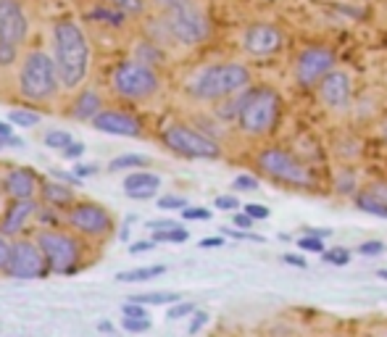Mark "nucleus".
Wrapping results in <instances>:
<instances>
[{"label": "nucleus", "mask_w": 387, "mask_h": 337, "mask_svg": "<svg viewBox=\"0 0 387 337\" xmlns=\"http://www.w3.org/2000/svg\"><path fill=\"white\" fill-rule=\"evenodd\" d=\"M158 187H161V179L151 172H135V174H129L124 179V190H127L129 198H135V200H145V198H153L158 193Z\"/></svg>", "instance_id": "obj_18"}, {"label": "nucleus", "mask_w": 387, "mask_h": 337, "mask_svg": "<svg viewBox=\"0 0 387 337\" xmlns=\"http://www.w3.org/2000/svg\"><path fill=\"white\" fill-rule=\"evenodd\" d=\"M87 19H93V22H103L108 27H121L124 24V13L116 11V8H108V6H100L95 11H90Z\"/></svg>", "instance_id": "obj_24"}, {"label": "nucleus", "mask_w": 387, "mask_h": 337, "mask_svg": "<svg viewBox=\"0 0 387 337\" xmlns=\"http://www.w3.org/2000/svg\"><path fill=\"white\" fill-rule=\"evenodd\" d=\"M156 6H161L163 11H172V8H179V6H187V3H193V0H153Z\"/></svg>", "instance_id": "obj_46"}, {"label": "nucleus", "mask_w": 387, "mask_h": 337, "mask_svg": "<svg viewBox=\"0 0 387 337\" xmlns=\"http://www.w3.org/2000/svg\"><path fill=\"white\" fill-rule=\"evenodd\" d=\"M58 90V69L55 58H50L43 50H32L24 58L22 71H19V92L27 100H48Z\"/></svg>", "instance_id": "obj_4"}, {"label": "nucleus", "mask_w": 387, "mask_h": 337, "mask_svg": "<svg viewBox=\"0 0 387 337\" xmlns=\"http://www.w3.org/2000/svg\"><path fill=\"white\" fill-rule=\"evenodd\" d=\"M166 29H169V34L177 43L198 45L208 34V22H205V16L201 13V8L195 6L193 0L187 6L166 11Z\"/></svg>", "instance_id": "obj_7"}, {"label": "nucleus", "mask_w": 387, "mask_h": 337, "mask_svg": "<svg viewBox=\"0 0 387 337\" xmlns=\"http://www.w3.org/2000/svg\"><path fill=\"white\" fill-rule=\"evenodd\" d=\"M8 121H11L13 127H34V124H40V114L16 109V111H11V114H8Z\"/></svg>", "instance_id": "obj_29"}, {"label": "nucleus", "mask_w": 387, "mask_h": 337, "mask_svg": "<svg viewBox=\"0 0 387 337\" xmlns=\"http://www.w3.org/2000/svg\"><path fill=\"white\" fill-rule=\"evenodd\" d=\"M69 224L76 227L85 235H93V238H100V235H108L111 232V216L103 206H95V203H79L74 206V211L69 214Z\"/></svg>", "instance_id": "obj_13"}, {"label": "nucleus", "mask_w": 387, "mask_h": 337, "mask_svg": "<svg viewBox=\"0 0 387 337\" xmlns=\"http://www.w3.org/2000/svg\"><path fill=\"white\" fill-rule=\"evenodd\" d=\"M37 245L43 248L48 269H53L58 274L72 272L79 261V245L74 238H69L64 232H43L37 238Z\"/></svg>", "instance_id": "obj_10"}, {"label": "nucleus", "mask_w": 387, "mask_h": 337, "mask_svg": "<svg viewBox=\"0 0 387 337\" xmlns=\"http://www.w3.org/2000/svg\"><path fill=\"white\" fill-rule=\"evenodd\" d=\"M298 245H301L303 250H316V253H324V242L319 238H313V235H308V238H301V240H298Z\"/></svg>", "instance_id": "obj_38"}, {"label": "nucleus", "mask_w": 387, "mask_h": 337, "mask_svg": "<svg viewBox=\"0 0 387 337\" xmlns=\"http://www.w3.org/2000/svg\"><path fill=\"white\" fill-rule=\"evenodd\" d=\"M97 172V166L95 163H76L74 166V174L82 179V177H93Z\"/></svg>", "instance_id": "obj_43"}, {"label": "nucleus", "mask_w": 387, "mask_h": 337, "mask_svg": "<svg viewBox=\"0 0 387 337\" xmlns=\"http://www.w3.org/2000/svg\"><path fill=\"white\" fill-rule=\"evenodd\" d=\"M148 227L151 229H172V227H177L172 219H156V221H148Z\"/></svg>", "instance_id": "obj_51"}, {"label": "nucleus", "mask_w": 387, "mask_h": 337, "mask_svg": "<svg viewBox=\"0 0 387 337\" xmlns=\"http://www.w3.org/2000/svg\"><path fill=\"white\" fill-rule=\"evenodd\" d=\"M82 153H85V145H82V142H72V145L64 151V156L66 158H82Z\"/></svg>", "instance_id": "obj_47"}, {"label": "nucleus", "mask_w": 387, "mask_h": 337, "mask_svg": "<svg viewBox=\"0 0 387 337\" xmlns=\"http://www.w3.org/2000/svg\"><path fill=\"white\" fill-rule=\"evenodd\" d=\"M243 45L250 55H271L282 48V32L274 24H250L243 34Z\"/></svg>", "instance_id": "obj_14"}, {"label": "nucleus", "mask_w": 387, "mask_h": 337, "mask_svg": "<svg viewBox=\"0 0 387 337\" xmlns=\"http://www.w3.org/2000/svg\"><path fill=\"white\" fill-rule=\"evenodd\" d=\"M3 190L13 200H32L34 190H37V177L29 169H11L3 179Z\"/></svg>", "instance_id": "obj_17"}, {"label": "nucleus", "mask_w": 387, "mask_h": 337, "mask_svg": "<svg viewBox=\"0 0 387 337\" xmlns=\"http://www.w3.org/2000/svg\"><path fill=\"white\" fill-rule=\"evenodd\" d=\"M224 240L222 238H205V240H201V248H219Z\"/></svg>", "instance_id": "obj_53"}, {"label": "nucleus", "mask_w": 387, "mask_h": 337, "mask_svg": "<svg viewBox=\"0 0 387 337\" xmlns=\"http://www.w3.org/2000/svg\"><path fill=\"white\" fill-rule=\"evenodd\" d=\"M319 98L330 106V109H348L351 103V76L345 71H330L319 82Z\"/></svg>", "instance_id": "obj_15"}, {"label": "nucleus", "mask_w": 387, "mask_h": 337, "mask_svg": "<svg viewBox=\"0 0 387 337\" xmlns=\"http://www.w3.org/2000/svg\"><path fill=\"white\" fill-rule=\"evenodd\" d=\"M95 130L106 132V135H118V137H137L140 135V121L129 114H121V111H100L95 119Z\"/></svg>", "instance_id": "obj_16"}, {"label": "nucleus", "mask_w": 387, "mask_h": 337, "mask_svg": "<svg viewBox=\"0 0 387 337\" xmlns=\"http://www.w3.org/2000/svg\"><path fill=\"white\" fill-rule=\"evenodd\" d=\"M8 259H11V245L3 240V235H0V269H6L8 266Z\"/></svg>", "instance_id": "obj_44"}, {"label": "nucleus", "mask_w": 387, "mask_h": 337, "mask_svg": "<svg viewBox=\"0 0 387 337\" xmlns=\"http://www.w3.org/2000/svg\"><path fill=\"white\" fill-rule=\"evenodd\" d=\"M322 259L327 263H332V266H345V263L351 261V250L345 248H332V250H324Z\"/></svg>", "instance_id": "obj_31"}, {"label": "nucleus", "mask_w": 387, "mask_h": 337, "mask_svg": "<svg viewBox=\"0 0 387 337\" xmlns=\"http://www.w3.org/2000/svg\"><path fill=\"white\" fill-rule=\"evenodd\" d=\"M53 53L61 85L69 90L79 88L90 66V45L79 24L72 19H61L53 24Z\"/></svg>", "instance_id": "obj_1"}, {"label": "nucleus", "mask_w": 387, "mask_h": 337, "mask_svg": "<svg viewBox=\"0 0 387 337\" xmlns=\"http://www.w3.org/2000/svg\"><path fill=\"white\" fill-rule=\"evenodd\" d=\"M358 253L361 256H379V253H385V242H379V240H366L358 245Z\"/></svg>", "instance_id": "obj_33"}, {"label": "nucleus", "mask_w": 387, "mask_h": 337, "mask_svg": "<svg viewBox=\"0 0 387 337\" xmlns=\"http://www.w3.org/2000/svg\"><path fill=\"white\" fill-rule=\"evenodd\" d=\"M148 158L145 156H135V153H127V156H118L114 161L108 163L111 172H118V169H132V166H145Z\"/></svg>", "instance_id": "obj_28"}, {"label": "nucleus", "mask_w": 387, "mask_h": 337, "mask_svg": "<svg viewBox=\"0 0 387 337\" xmlns=\"http://www.w3.org/2000/svg\"><path fill=\"white\" fill-rule=\"evenodd\" d=\"M334 69V53L330 48H306L295 61V79L303 88H311L322 82Z\"/></svg>", "instance_id": "obj_12"}, {"label": "nucleus", "mask_w": 387, "mask_h": 337, "mask_svg": "<svg viewBox=\"0 0 387 337\" xmlns=\"http://www.w3.org/2000/svg\"><path fill=\"white\" fill-rule=\"evenodd\" d=\"M121 326L127 332H145L151 329V319H121Z\"/></svg>", "instance_id": "obj_34"}, {"label": "nucleus", "mask_w": 387, "mask_h": 337, "mask_svg": "<svg viewBox=\"0 0 387 337\" xmlns=\"http://www.w3.org/2000/svg\"><path fill=\"white\" fill-rule=\"evenodd\" d=\"M163 142L184 158H219V145L211 137L190 130L184 124H172L163 130Z\"/></svg>", "instance_id": "obj_8"}, {"label": "nucleus", "mask_w": 387, "mask_h": 337, "mask_svg": "<svg viewBox=\"0 0 387 337\" xmlns=\"http://www.w3.org/2000/svg\"><path fill=\"white\" fill-rule=\"evenodd\" d=\"M258 166H261L269 177L285 182V185H295V187L311 185L308 169H306L303 163L295 161L290 153L282 151V148H266V151L258 153Z\"/></svg>", "instance_id": "obj_9"}, {"label": "nucleus", "mask_w": 387, "mask_h": 337, "mask_svg": "<svg viewBox=\"0 0 387 337\" xmlns=\"http://www.w3.org/2000/svg\"><path fill=\"white\" fill-rule=\"evenodd\" d=\"M100 106H103V100L97 95L95 90H85L79 98L74 100V119L85 121V119H95L97 114H100Z\"/></svg>", "instance_id": "obj_20"}, {"label": "nucleus", "mask_w": 387, "mask_h": 337, "mask_svg": "<svg viewBox=\"0 0 387 337\" xmlns=\"http://www.w3.org/2000/svg\"><path fill=\"white\" fill-rule=\"evenodd\" d=\"M195 311V305L193 303H177V305H172L169 308V319H182V316H187V314H193Z\"/></svg>", "instance_id": "obj_39"}, {"label": "nucleus", "mask_w": 387, "mask_h": 337, "mask_svg": "<svg viewBox=\"0 0 387 337\" xmlns=\"http://www.w3.org/2000/svg\"><path fill=\"white\" fill-rule=\"evenodd\" d=\"M285 263H290V266H301V269H306V259H301V256H285Z\"/></svg>", "instance_id": "obj_54"}, {"label": "nucleus", "mask_w": 387, "mask_h": 337, "mask_svg": "<svg viewBox=\"0 0 387 337\" xmlns=\"http://www.w3.org/2000/svg\"><path fill=\"white\" fill-rule=\"evenodd\" d=\"M235 190H243V193H253V190H258V179H256V177H247V174L235 177Z\"/></svg>", "instance_id": "obj_35"}, {"label": "nucleus", "mask_w": 387, "mask_h": 337, "mask_svg": "<svg viewBox=\"0 0 387 337\" xmlns=\"http://www.w3.org/2000/svg\"><path fill=\"white\" fill-rule=\"evenodd\" d=\"M163 272H166V266H142V269L116 274V280L118 282H145V280H153V277H158Z\"/></svg>", "instance_id": "obj_23"}, {"label": "nucleus", "mask_w": 387, "mask_h": 337, "mask_svg": "<svg viewBox=\"0 0 387 337\" xmlns=\"http://www.w3.org/2000/svg\"><path fill=\"white\" fill-rule=\"evenodd\" d=\"M376 277H379V280H387V269H379V272H376Z\"/></svg>", "instance_id": "obj_57"}, {"label": "nucleus", "mask_w": 387, "mask_h": 337, "mask_svg": "<svg viewBox=\"0 0 387 337\" xmlns=\"http://www.w3.org/2000/svg\"><path fill=\"white\" fill-rule=\"evenodd\" d=\"M27 40V16L19 0H0V66H11Z\"/></svg>", "instance_id": "obj_6"}, {"label": "nucleus", "mask_w": 387, "mask_h": 337, "mask_svg": "<svg viewBox=\"0 0 387 337\" xmlns=\"http://www.w3.org/2000/svg\"><path fill=\"white\" fill-rule=\"evenodd\" d=\"M182 219H190V221H208V219H211V211H208V208H184Z\"/></svg>", "instance_id": "obj_36"}, {"label": "nucleus", "mask_w": 387, "mask_h": 337, "mask_svg": "<svg viewBox=\"0 0 387 337\" xmlns=\"http://www.w3.org/2000/svg\"><path fill=\"white\" fill-rule=\"evenodd\" d=\"M97 329H103V332H111V324H108V322H100V324H97Z\"/></svg>", "instance_id": "obj_56"}, {"label": "nucleus", "mask_w": 387, "mask_h": 337, "mask_svg": "<svg viewBox=\"0 0 387 337\" xmlns=\"http://www.w3.org/2000/svg\"><path fill=\"white\" fill-rule=\"evenodd\" d=\"M280 106L282 98L277 90L271 88H256L250 90L245 98L240 100V109H237V124L245 135H266L271 132V127L280 119Z\"/></svg>", "instance_id": "obj_2"}, {"label": "nucleus", "mask_w": 387, "mask_h": 337, "mask_svg": "<svg viewBox=\"0 0 387 337\" xmlns=\"http://www.w3.org/2000/svg\"><path fill=\"white\" fill-rule=\"evenodd\" d=\"M132 301H135V303H142V305H166V303H179V295L177 293H145V295H135Z\"/></svg>", "instance_id": "obj_25"}, {"label": "nucleus", "mask_w": 387, "mask_h": 337, "mask_svg": "<svg viewBox=\"0 0 387 337\" xmlns=\"http://www.w3.org/2000/svg\"><path fill=\"white\" fill-rule=\"evenodd\" d=\"M216 208H222V211H237V208H240V203H237V198L219 195V198H216Z\"/></svg>", "instance_id": "obj_42"}, {"label": "nucleus", "mask_w": 387, "mask_h": 337, "mask_svg": "<svg viewBox=\"0 0 387 337\" xmlns=\"http://www.w3.org/2000/svg\"><path fill=\"white\" fill-rule=\"evenodd\" d=\"M34 203L32 200H13V206L6 211V219H3V224H0V232L3 235H16V232H22L24 224H27V219L34 214Z\"/></svg>", "instance_id": "obj_19"}, {"label": "nucleus", "mask_w": 387, "mask_h": 337, "mask_svg": "<svg viewBox=\"0 0 387 337\" xmlns=\"http://www.w3.org/2000/svg\"><path fill=\"white\" fill-rule=\"evenodd\" d=\"M43 198L50 206H66L74 200V193L69 185H45L43 187Z\"/></svg>", "instance_id": "obj_22"}, {"label": "nucleus", "mask_w": 387, "mask_h": 337, "mask_svg": "<svg viewBox=\"0 0 387 337\" xmlns=\"http://www.w3.org/2000/svg\"><path fill=\"white\" fill-rule=\"evenodd\" d=\"M6 145H13V148H22V145H24V140H22V137H11V140L6 142Z\"/></svg>", "instance_id": "obj_55"}, {"label": "nucleus", "mask_w": 387, "mask_h": 337, "mask_svg": "<svg viewBox=\"0 0 387 337\" xmlns=\"http://www.w3.org/2000/svg\"><path fill=\"white\" fill-rule=\"evenodd\" d=\"M111 85L116 90V95L129 100H142L153 95L158 90V74L142 61H124L114 69Z\"/></svg>", "instance_id": "obj_5"}, {"label": "nucleus", "mask_w": 387, "mask_h": 337, "mask_svg": "<svg viewBox=\"0 0 387 337\" xmlns=\"http://www.w3.org/2000/svg\"><path fill=\"white\" fill-rule=\"evenodd\" d=\"M205 324H208V314H205V311H198V314L193 316V322H190V329H187V332H190V335H198Z\"/></svg>", "instance_id": "obj_40"}, {"label": "nucleus", "mask_w": 387, "mask_h": 337, "mask_svg": "<svg viewBox=\"0 0 387 337\" xmlns=\"http://www.w3.org/2000/svg\"><path fill=\"white\" fill-rule=\"evenodd\" d=\"M45 269H48V261H45V253L37 242H29V240H19L11 245V259H8V266L6 272L16 277V280H34V277H43Z\"/></svg>", "instance_id": "obj_11"}, {"label": "nucleus", "mask_w": 387, "mask_h": 337, "mask_svg": "<svg viewBox=\"0 0 387 337\" xmlns=\"http://www.w3.org/2000/svg\"><path fill=\"white\" fill-rule=\"evenodd\" d=\"M50 174L55 177V179H61V182H66V185H76V182H82L76 174H69V172H58V169H50Z\"/></svg>", "instance_id": "obj_45"}, {"label": "nucleus", "mask_w": 387, "mask_h": 337, "mask_svg": "<svg viewBox=\"0 0 387 337\" xmlns=\"http://www.w3.org/2000/svg\"><path fill=\"white\" fill-rule=\"evenodd\" d=\"M13 137V127L11 121H0V145H6V142Z\"/></svg>", "instance_id": "obj_48"}, {"label": "nucleus", "mask_w": 387, "mask_h": 337, "mask_svg": "<svg viewBox=\"0 0 387 337\" xmlns=\"http://www.w3.org/2000/svg\"><path fill=\"white\" fill-rule=\"evenodd\" d=\"M156 245V240H140V242H132L129 253H142V250H151Z\"/></svg>", "instance_id": "obj_50"}, {"label": "nucleus", "mask_w": 387, "mask_h": 337, "mask_svg": "<svg viewBox=\"0 0 387 337\" xmlns=\"http://www.w3.org/2000/svg\"><path fill=\"white\" fill-rule=\"evenodd\" d=\"M158 208H163V211H169V208H187V200L177 195H166L158 200Z\"/></svg>", "instance_id": "obj_37"}, {"label": "nucleus", "mask_w": 387, "mask_h": 337, "mask_svg": "<svg viewBox=\"0 0 387 337\" xmlns=\"http://www.w3.org/2000/svg\"><path fill=\"white\" fill-rule=\"evenodd\" d=\"M250 82V71L243 64H214L205 66L193 79L190 92L201 100H222L235 95Z\"/></svg>", "instance_id": "obj_3"}, {"label": "nucleus", "mask_w": 387, "mask_h": 337, "mask_svg": "<svg viewBox=\"0 0 387 337\" xmlns=\"http://www.w3.org/2000/svg\"><path fill=\"white\" fill-rule=\"evenodd\" d=\"M222 232L229 235V238H235V240H253V242H261L258 235H247V232H237V229H222Z\"/></svg>", "instance_id": "obj_49"}, {"label": "nucleus", "mask_w": 387, "mask_h": 337, "mask_svg": "<svg viewBox=\"0 0 387 337\" xmlns=\"http://www.w3.org/2000/svg\"><path fill=\"white\" fill-rule=\"evenodd\" d=\"M187 238H190V232H187L184 227H179V224L172 229H158V232L153 235L156 242H184Z\"/></svg>", "instance_id": "obj_27"}, {"label": "nucleus", "mask_w": 387, "mask_h": 337, "mask_svg": "<svg viewBox=\"0 0 387 337\" xmlns=\"http://www.w3.org/2000/svg\"><path fill=\"white\" fill-rule=\"evenodd\" d=\"M253 224V219L247 216V214H235V227H240V229H247Z\"/></svg>", "instance_id": "obj_52"}, {"label": "nucleus", "mask_w": 387, "mask_h": 337, "mask_svg": "<svg viewBox=\"0 0 387 337\" xmlns=\"http://www.w3.org/2000/svg\"><path fill=\"white\" fill-rule=\"evenodd\" d=\"M72 135H69V132H48V135H45V145H48V148H55V151H61L64 153L66 148H69V145H72Z\"/></svg>", "instance_id": "obj_30"}, {"label": "nucleus", "mask_w": 387, "mask_h": 337, "mask_svg": "<svg viewBox=\"0 0 387 337\" xmlns=\"http://www.w3.org/2000/svg\"><path fill=\"white\" fill-rule=\"evenodd\" d=\"M121 314H124V319H148V311H145V305H142V303H135V301H129V303L121 308Z\"/></svg>", "instance_id": "obj_32"}, {"label": "nucleus", "mask_w": 387, "mask_h": 337, "mask_svg": "<svg viewBox=\"0 0 387 337\" xmlns=\"http://www.w3.org/2000/svg\"><path fill=\"white\" fill-rule=\"evenodd\" d=\"M100 3L108 6V8H116V11H121L124 16L145 11V0H100Z\"/></svg>", "instance_id": "obj_26"}, {"label": "nucleus", "mask_w": 387, "mask_h": 337, "mask_svg": "<svg viewBox=\"0 0 387 337\" xmlns=\"http://www.w3.org/2000/svg\"><path fill=\"white\" fill-rule=\"evenodd\" d=\"M355 206L361 208V211L374 214V216L387 219V200H382V198L376 195V193H372V190H366V193H361V195L355 198Z\"/></svg>", "instance_id": "obj_21"}, {"label": "nucleus", "mask_w": 387, "mask_h": 337, "mask_svg": "<svg viewBox=\"0 0 387 337\" xmlns=\"http://www.w3.org/2000/svg\"><path fill=\"white\" fill-rule=\"evenodd\" d=\"M245 214L250 219H269V208L266 206H258V203H247Z\"/></svg>", "instance_id": "obj_41"}]
</instances>
